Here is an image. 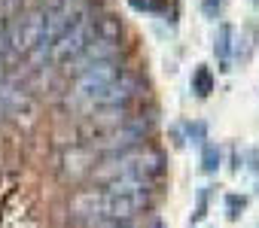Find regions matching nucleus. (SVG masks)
Here are the masks:
<instances>
[{"label": "nucleus", "mask_w": 259, "mask_h": 228, "mask_svg": "<svg viewBox=\"0 0 259 228\" xmlns=\"http://www.w3.org/2000/svg\"><path fill=\"white\" fill-rule=\"evenodd\" d=\"M162 167H165V158L159 155V152H153V149H138V146H132V149H122V152H113L107 161H104V167L98 170V177L101 180H119V177H135V180H147V183H153L159 174H162Z\"/></svg>", "instance_id": "f257e3e1"}, {"label": "nucleus", "mask_w": 259, "mask_h": 228, "mask_svg": "<svg viewBox=\"0 0 259 228\" xmlns=\"http://www.w3.org/2000/svg\"><path fill=\"white\" fill-rule=\"evenodd\" d=\"M144 91V82L132 73H119L113 82H107L104 88H98L95 94L85 97V109H95V106H122L132 97H138Z\"/></svg>", "instance_id": "f03ea898"}, {"label": "nucleus", "mask_w": 259, "mask_h": 228, "mask_svg": "<svg viewBox=\"0 0 259 228\" xmlns=\"http://www.w3.org/2000/svg\"><path fill=\"white\" fill-rule=\"evenodd\" d=\"M95 37H98V22H95L92 16H85V19H79L70 31H64V34L52 43L49 58H52V61H70V58L79 55Z\"/></svg>", "instance_id": "7ed1b4c3"}, {"label": "nucleus", "mask_w": 259, "mask_h": 228, "mask_svg": "<svg viewBox=\"0 0 259 228\" xmlns=\"http://www.w3.org/2000/svg\"><path fill=\"white\" fill-rule=\"evenodd\" d=\"M119 73H122V67L116 64V58H110V61H98V64H89L85 70L76 73L73 97H76V100H85L89 94H95L98 88H104L107 82H113Z\"/></svg>", "instance_id": "20e7f679"}, {"label": "nucleus", "mask_w": 259, "mask_h": 228, "mask_svg": "<svg viewBox=\"0 0 259 228\" xmlns=\"http://www.w3.org/2000/svg\"><path fill=\"white\" fill-rule=\"evenodd\" d=\"M40 34H43V13H28V16L16 19V25L10 28L7 40H10L13 52H31L37 46Z\"/></svg>", "instance_id": "39448f33"}, {"label": "nucleus", "mask_w": 259, "mask_h": 228, "mask_svg": "<svg viewBox=\"0 0 259 228\" xmlns=\"http://www.w3.org/2000/svg\"><path fill=\"white\" fill-rule=\"evenodd\" d=\"M147 134H150V119H147V122H144V119H135V122H128V125L116 128L113 134H107V137L101 140V146L110 149V152H122V149L138 146Z\"/></svg>", "instance_id": "423d86ee"}, {"label": "nucleus", "mask_w": 259, "mask_h": 228, "mask_svg": "<svg viewBox=\"0 0 259 228\" xmlns=\"http://www.w3.org/2000/svg\"><path fill=\"white\" fill-rule=\"evenodd\" d=\"M116 52H119V40H110V37H95L79 55H73L70 61H73V70L79 73V70H85L89 64H98V61H110V58H116Z\"/></svg>", "instance_id": "0eeeda50"}, {"label": "nucleus", "mask_w": 259, "mask_h": 228, "mask_svg": "<svg viewBox=\"0 0 259 228\" xmlns=\"http://www.w3.org/2000/svg\"><path fill=\"white\" fill-rule=\"evenodd\" d=\"M232 37H235V28H232V25H220L217 43H213V52H217L220 58H229V55H232Z\"/></svg>", "instance_id": "6e6552de"}, {"label": "nucleus", "mask_w": 259, "mask_h": 228, "mask_svg": "<svg viewBox=\"0 0 259 228\" xmlns=\"http://www.w3.org/2000/svg\"><path fill=\"white\" fill-rule=\"evenodd\" d=\"M210 88H213L210 70H207V67H198V70H195V76H192V91H195L198 97H207V94H210Z\"/></svg>", "instance_id": "1a4fd4ad"}, {"label": "nucleus", "mask_w": 259, "mask_h": 228, "mask_svg": "<svg viewBox=\"0 0 259 228\" xmlns=\"http://www.w3.org/2000/svg\"><path fill=\"white\" fill-rule=\"evenodd\" d=\"M217 164H220V149H217L213 143H207L204 152H201V167H204V174H213Z\"/></svg>", "instance_id": "9d476101"}, {"label": "nucleus", "mask_w": 259, "mask_h": 228, "mask_svg": "<svg viewBox=\"0 0 259 228\" xmlns=\"http://www.w3.org/2000/svg\"><path fill=\"white\" fill-rule=\"evenodd\" d=\"M244 207H247V198H241V195H229V198H226V210H229L232 219H235Z\"/></svg>", "instance_id": "9b49d317"}, {"label": "nucleus", "mask_w": 259, "mask_h": 228, "mask_svg": "<svg viewBox=\"0 0 259 228\" xmlns=\"http://www.w3.org/2000/svg\"><path fill=\"white\" fill-rule=\"evenodd\" d=\"M186 131H189V140H195V143H201V140H204V134H207L204 122H195V125H189Z\"/></svg>", "instance_id": "f8f14e48"}, {"label": "nucleus", "mask_w": 259, "mask_h": 228, "mask_svg": "<svg viewBox=\"0 0 259 228\" xmlns=\"http://www.w3.org/2000/svg\"><path fill=\"white\" fill-rule=\"evenodd\" d=\"M220 4H223V0H204V13H207V16H217Z\"/></svg>", "instance_id": "ddd939ff"}, {"label": "nucleus", "mask_w": 259, "mask_h": 228, "mask_svg": "<svg viewBox=\"0 0 259 228\" xmlns=\"http://www.w3.org/2000/svg\"><path fill=\"white\" fill-rule=\"evenodd\" d=\"M253 4H259V0H253Z\"/></svg>", "instance_id": "4468645a"}]
</instances>
